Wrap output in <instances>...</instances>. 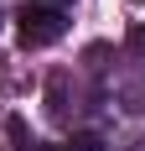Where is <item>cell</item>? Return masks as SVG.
<instances>
[{
  "label": "cell",
  "instance_id": "cell-3",
  "mask_svg": "<svg viewBox=\"0 0 145 151\" xmlns=\"http://www.w3.org/2000/svg\"><path fill=\"white\" fill-rule=\"evenodd\" d=\"M124 47H130V58L145 63V21H130L124 26Z\"/></svg>",
  "mask_w": 145,
  "mask_h": 151
},
{
  "label": "cell",
  "instance_id": "cell-1",
  "mask_svg": "<svg viewBox=\"0 0 145 151\" xmlns=\"http://www.w3.org/2000/svg\"><path fill=\"white\" fill-rule=\"evenodd\" d=\"M16 31H21V47H52L68 37V16L52 5H26L16 16Z\"/></svg>",
  "mask_w": 145,
  "mask_h": 151
},
{
  "label": "cell",
  "instance_id": "cell-4",
  "mask_svg": "<svg viewBox=\"0 0 145 151\" xmlns=\"http://www.w3.org/2000/svg\"><path fill=\"white\" fill-rule=\"evenodd\" d=\"M62 151H104V136H99V130H78Z\"/></svg>",
  "mask_w": 145,
  "mask_h": 151
},
{
  "label": "cell",
  "instance_id": "cell-2",
  "mask_svg": "<svg viewBox=\"0 0 145 151\" xmlns=\"http://www.w3.org/2000/svg\"><path fill=\"white\" fill-rule=\"evenodd\" d=\"M47 104H52V120H68V78H52V89H47Z\"/></svg>",
  "mask_w": 145,
  "mask_h": 151
},
{
  "label": "cell",
  "instance_id": "cell-6",
  "mask_svg": "<svg viewBox=\"0 0 145 151\" xmlns=\"http://www.w3.org/2000/svg\"><path fill=\"white\" fill-rule=\"evenodd\" d=\"M0 26H5V16H0Z\"/></svg>",
  "mask_w": 145,
  "mask_h": 151
},
{
  "label": "cell",
  "instance_id": "cell-5",
  "mask_svg": "<svg viewBox=\"0 0 145 151\" xmlns=\"http://www.w3.org/2000/svg\"><path fill=\"white\" fill-rule=\"evenodd\" d=\"M31 151H62V146H31Z\"/></svg>",
  "mask_w": 145,
  "mask_h": 151
}]
</instances>
